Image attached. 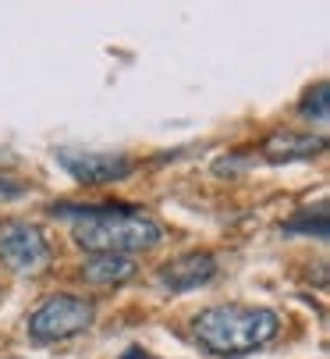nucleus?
I'll return each instance as SVG.
<instances>
[{"label":"nucleus","instance_id":"nucleus-9","mask_svg":"<svg viewBox=\"0 0 330 359\" xmlns=\"http://www.w3.org/2000/svg\"><path fill=\"white\" fill-rule=\"evenodd\" d=\"M302 114L305 118H312V121H326V82H316V89H309L305 93V100H302Z\"/></svg>","mask_w":330,"mask_h":359},{"label":"nucleus","instance_id":"nucleus-6","mask_svg":"<svg viewBox=\"0 0 330 359\" xmlns=\"http://www.w3.org/2000/svg\"><path fill=\"white\" fill-rule=\"evenodd\" d=\"M213 274H216V260L209 252H185L160 267V285L167 292H192V288L209 285Z\"/></svg>","mask_w":330,"mask_h":359},{"label":"nucleus","instance_id":"nucleus-3","mask_svg":"<svg viewBox=\"0 0 330 359\" xmlns=\"http://www.w3.org/2000/svg\"><path fill=\"white\" fill-rule=\"evenodd\" d=\"M96 320V306L82 295H50L39 310L29 317V334L39 345H53L89 331Z\"/></svg>","mask_w":330,"mask_h":359},{"label":"nucleus","instance_id":"nucleus-11","mask_svg":"<svg viewBox=\"0 0 330 359\" xmlns=\"http://www.w3.org/2000/svg\"><path fill=\"white\" fill-rule=\"evenodd\" d=\"M22 196H25V185H22V182L0 178V199H22Z\"/></svg>","mask_w":330,"mask_h":359},{"label":"nucleus","instance_id":"nucleus-2","mask_svg":"<svg viewBox=\"0 0 330 359\" xmlns=\"http://www.w3.org/2000/svg\"><path fill=\"white\" fill-rule=\"evenodd\" d=\"M277 331H281V317L273 310H266V306H242V302L209 306L192 320V334L199 348L224 359H238V355H252L266 348L277 338Z\"/></svg>","mask_w":330,"mask_h":359},{"label":"nucleus","instance_id":"nucleus-7","mask_svg":"<svg viewBox=\"0 0 330 359\" xmlns=\"http://www.w3.org/2000/svg\"><path fill=\"white\" fill-rule=\"evenodd\" d=\"M326 149V139L323 135H312V132H288V128H277L270 132L263 142H259V153L273 164H284V161H309L316 153Z\"/></svg>","mask_w":330,"mask_h":359},{"label":"nucleus","instance_id":"nucleus-4","mask_svg":"<svg viewBox=\"0 0 330 359\" xmlns=\"http://www.w3.org/2000/svg\"><path fill=\"white\" fill-rule=\"evenodd\" d=\"M0 260L15 274H39L50 264V242L32 221H4L0 224Z\"/></svg>","mask_w":330,"mask_h":359},{"label":"nucleus","instance_id":"nucleus-1","mask_svg":"<svg viewBox=\"0 0 330 359\" xmlns=\"http://www.w3.org/2000/svg\"><path fill=\"white\" fill-rule=\"evenodd\" d=\"M61 214H75V228L71 238L75 245H82L85 252H110V256H128V252H146L153 245H160L163 228L135 210V207H114V203H103V207H61Z\"/></svg>","mask_w":330,"mask_h":359},{"label":"nucleus","instance_id":"nucleus-8","mask_svg":"<svg viewBox=\"0 0 330 359\" xmlns=\"http://www.w3.org/2000/svg\"><path fill=\"white\" fill-rule=\"evenodd\" d=\"M135 278V260L132 256H110V252H96L82 267V281L89 285H125Z\"/></svg>","mask_w":330,"mask_h":359},{"label":"nucleus","instance_id":"nucleus-10","mask_svg":"<svg viewBox=\"0 0 330 359\" xmlns=\"http://www.w3.org/2000/svg\"><path fill=\"white\" fill-rule=\"evenodd\" d=\"M298 217H305V221H288L284 231H305V235L316 231V238H326V217L323 214H298Z\"/></svg>","mask_w":330,"mask_h":359},{"label":"nucleus","instance_id":"nucleus-12","mask_svg":"<svg viewBox=\"0 0 330 359\" xmlns=\"http://www.w3.org/2000/svg\"><path fill=\"white\" fill-rule=\"evenodd\" d=\"M121 359H153V355H149V352H142V348H128Z\"/></svg>","mask_w":330,"mask_h":359},{"label":"nucleus","instance_id":"nucleus-5","mask_svg":"<svg viewBox=\"0 0 330 359\" xmlns=\"http://www.w3.org/2000/svg\"><path fill=\"white\" fill-rule=\"evenodd\" d=\"M61 168L82 185H110L132 175V161L121 153H82V149H57Z\"/></svg>","mask_w":330,"mask_h":359}]
</instances>
